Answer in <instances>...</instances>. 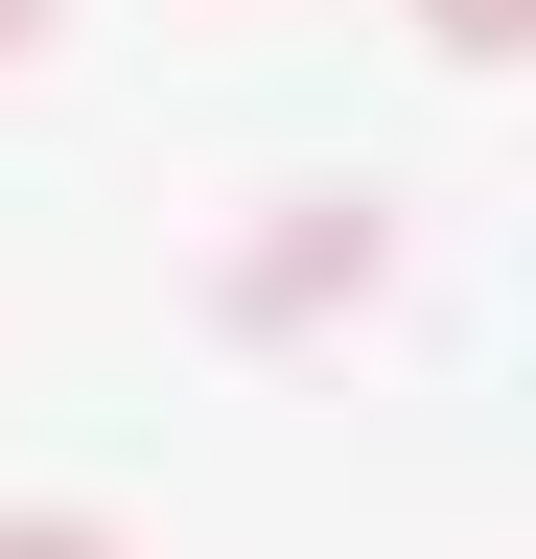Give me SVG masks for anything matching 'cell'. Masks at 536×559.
<instances>
[{"instance_id":"cell-4","label":"cell","mask_w":536,"mask_h":559,"mask_svg":"<svg viewBox=\"0 0 536 559\" xmlns=\"http://www.w3.org/2000/svg\"><path fill=\"white\" fill-rule=\"evenodd\" d=\"M24 47H47V0H0V70H24Z\"/></svg>"},{"instance_id":"cell-2","label":"cell","mask_w":536,"mask_h":559,"mask_svg":"<svg viewBox=\"0 0 536 559\" xmlns=\"http://www.w3.org/2000/svg\"><path fill=\"white\" fill-rule=\"evenodd\" d=\"M420 47H443V70H513V47H536V0H420Z\"/></svg>"},{"instance_id":"cell-3","label":"cell","mask_w":536,"mask_h":559,"mask_svg":"<svg viewBox=\"0 0 536 559\" xmlns=\"http://www.w3.org/2000/svg\"><path fill=\"white\" fill-rule=\"evenodd\" d=\"M0 559H117V513H0Z\"/></svg>"},{"instance_id":"cell-1","label":"cell","mask_w":536,"mask_h":559,"mask_svg":"<svg viewBox=\"0 0 536 559\" xmlns=\"http://www.w3.org/2000/svg\"><path fill=\"white\" fill-rule=\"evenodd\" d=\"M326 304H373V210H350V187H303L281 234L234 257V326H326Z\"/></svg>"}]
</instances>
